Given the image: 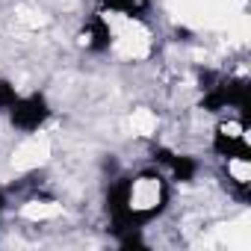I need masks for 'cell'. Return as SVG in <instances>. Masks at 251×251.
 I'll return each instance as SVG.
<instances>
[{
  "instance_id": "obj_1",
  "label": "cell",
  "mask_w": 251,
  "mask_h": 251,
  "mask_svg": "<svg viewBox=\"0 0 251 251\" xmlns=\"http://www.w3.org/2000/svg\"><path fill=\"white\" fill-rule=\"evenodd\" d=\"M242 130H245L242 121H236V124H222V127L216 130V139H213L216 154H222V157H227V160H245V163H248V160H251V148H248Z\"/></svg>"
},
{
  "instance_id": "obj_2",
  "label": "cell",
  "mask_w": 251,
  "mask_h": 251,
  "mask_svg": "<svg viewBox=\"0 0 251 251\" xmlns=\"http://www.w3.org/2000/svg\"><path fill=\"white\" fill-rule=\"evenodd\" d=\"M9 109H12V124L21 127V130H36L39 124H45V118L50 115L48 100L42 95H30L24 100H15Z\"/></svg>"
},
{
  "instance_id": "obj_3",
  "label": "cell",
  "mask_w": 251,
  "mask_h": 251,
  "mask_svg": "<svg viewBox=\"0 0 251 251\" xmlns=\"http://www.w3.org/2000/svg\"><path fill=\"white\" fill-rule=\"evenodd\" d=\"M83 36H86V48H89V50H95V53L106 50V48H109V39H112L109 24H106L100 15H92V18H89V24H86Z\"/></svg>"
},
{
  "instance_id": "obj_4",
  "label": "cell",
  "mask_w": 251,
  "mask_h": 251,
  "mask_svg": "<svg viewBox=\"0 0 251 251\" xmlns=\"http://www.w3.org/2000/svg\"><path fill=\"white\" fill-rule=\"evenodd\" d=\"M157 160H160L163 166H169L177 180H192V175H195V163H192L189 157H175L172 151H163V148H160V151H157Z\"/></svg>"
},
{
  "instance_id": "obj_5",
  "label": "cell",
  "mask_w": 251,
  "mask_h": 251,
  "mask_svg": "<svg viewBox=\"0 0 251 251\" xmlns=\"http://www.w3.org/2000/svg\"><path fill=\"white\" fill-rule=\"evenodd\" d=\"M103 6L118 9L124 15H142L148 9V0H103Z\"/></svg>"
},
{
  "instance_id": "obj_6",
  "label": "cell",
  "mask_w": 251,
  "mask_h": 251,
  "mask_svg": "<svg viewBox=\"0 0 251 251\" xmlns=\"http://www.w3.org/2000/svg\"><path fill=\"white\" fill-rule=\"evenodd\" d=\"M15 100H18L15 86H12V83H6V80H0V109H9Z\"/></svg>"
},
{
  "instance_id": "obj_7",
  "label": "cell",
  "mask_w": 251,
  "mask_h": 251,
  "mask_svg": "<svg viewBox=\"0 0 251 251\" xmlns=\"http://www.w3.org/2000/svg\"><path fill=\"white\" fill-rule=\"evenodd\" d=\"M6 207V195H3V189H0V210Z\"/></svg>"
}]
</instances>
